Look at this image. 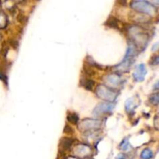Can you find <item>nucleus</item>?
<instances>
[{
  "label": "nucleus",
  "mask_w": 159,
  "mask_h": 159,
  "mask_svg": "<svg viewBox=\"0 0 159 159\" xmlns=\"http://www.w3.org/2000/svg\"><path fill=\"white\" fill-rule=\"evenodd\" d=\"M18 19H19V21H20L21 23H25L26 21L27 20V18L26 17H24L23 14H19V16H18Z\"/></svg>",
  "instance_id": "obj_13"
},
{
  "label": "nucleus",
  "mask_w": 159,
  "mask_h": 159,
  "mask_svg": "<svg viewBox=\"0 0 159 159\" xmlns=\"http://www.w3.org/2000/svg\"><path fill=\"white\" fill-rule=\"evenodd\" d=\"M150 101H151V103L157 106L158 104V93H155L153 96H151V98H150Z\"/></svg>",
  "instance_id": "obj_10"
},
{
  "label": "nucleus",
  "mask_w": 159,
  "mask_h": 159,
  "mask_svg": "<svg viewBox=\"0 0 159 159\" xmlns=\"http://www.w3.org/2000/svg\"><path fill=\"white\" fill-rule=\"evenodd\" d=\"M72 143H73V140L72 139L68 138V137H65V138H63L61 140V146L64 149H68L71 146Z\"/></svg>",
  "instance_id": "obj_5"
},
{
  "label": "nucleus",
  "mask_w": 159,
  "mask_h": 159,
  "mask_svg": "<svg viewBox=\"0 0 159 159\" xmlns=\"http://www.w3.org/2000/svg\"><path fill=\"white\" fill-rule=\"evenodd\" d=\"M106 24L109 26V27L114 28V29H118L119 28V22H118L117 19L115 18V17H109L108 20L106 21Z\"/></svg>",
  "instance_id": "obj_4"
},
{
  "label": "nucleus",
  "mask_w": 159,
  "mask_h": 159,
  "mask_svg": "<svg viewBox=\"0 0 159 159\" xmlns=\"http://www.w3.org/2000/svg\"><path fill=\"white\" fill-rule=\"evenodd\" d=\"M158 62H159L158 56V55H155V56L152 58V62H151V64L153 65H158Z\"/></svg>",
  "instance_id": "obj_12"
},
{
  "label": "nucleus",
  "mask_w": 159,
  "mask_h": 159,
  "mask_svg": "<svg viewBox=\"0 0 159 159\" xmlns=\"http://www.w3.org/2000/svg\"><path fill=\"white\" fill-rule=\"evenodd\" d=\"M158 116H156L155 119V126L156 130H158Z\"/></svg>",
  "instance_id": "obj_15"
},
{
  "label": "nucleus",
  "mask_w": 159,
  "mask_h": 159,
  "mask_svg": "<svg viewBox=\"0 0 159 159\" xmlns=\"http://www.w3.org/2000/svg\"><path fill=\"white\" fill-rule=\"evenodd\" d=\"M128 146H129V143H128L127 139H124V140H123V142L121 143V145H120L121 148L125 151V150H127L128 149Z\"/></svg>",
  "instance_id": "obj_11"
},
{
  "label": "nucleus",
  "mask_w": 159,
  "mask_h": 159,
  "mask_svg": "<svg viewBox=\"0 0 159 159\" xmlns=\"http://www.w3.org/2000/svg\"><path fill=\"white\" fill-rule=\"evenodd\" d=\"M67 119L70 123H71V124H77L79 118H78V116L77 114H76V113H70V114L68 115Z\"/></svg>",
  "instance_id": "obj_7"
},
{
  "label": "nucleus",
  "mask_w": 159,
  "mask_h": 159,
  "mask_svg": "<svg viewBox=\"0 0 159 159\" xmlns=\"http://www.w3.org/2000/svg\"><path fill=\"white\" fill-rule=\"evenodd\" d=\"M140 158L142 159H151L153 158V152L148 148L145 149V150L141 152Z\"/></svg>",
  "instance_id": "obj_6"
},
{
  "label": "nucleus",
  "mask_w": 159,
  "mask_h": 159,
  "mask_svg": "<svg viewBox=\"0 0 159 159\" xmlns=\"http://www.w3.org/2000/svg\"><path fill=\"white\" fill-rule=\"evenodd\" d=\"M65 132H66V133H72L73 130L69 126H66L65 128Z\"/></svg>",
  "instance_id": "obj_14"
},
{
  "label": "nucleus",
  "mask_w": 159,
  "mask_h": 159,
  "mask_svg": "<svg viewBox=\"0 0 159 159\" xmlns=\"http://www.w3.org/2000/svg\"><path fill=\"white\" fill-rule=\"evenodd\" d=\"M112 109H113V105L109 104L99 105V106L96 107V109L98 110L97 114H99V113H106V112L111 110Z\"/></svg>",
  "instance_id": "obj_3"
},
{
  "label": "nucleus",
  "mask_w": 159,
  "mask_h": 159,
  "mask_svg": "<svg viewBox=\"0 0 159 159\" xmlns=\"http://www.w3.org/2000/svg\"><path fill=\"white\" fill-rule=\"evenodd\" d=\"M0 79L3 80V81H6V77L5 76V74L2 71H0Z\"/></svg>",
  "instance_id": "obj_16"
},
{
  "label": "nucleus",
  "mask_w": 159,
  "mask_h": 159,
  "mask_svg": "<svg viewBox=\"0 0 159 159\" xmlns=\"http://www.w3.org/2000/svg\"><path fill=\"white\" fill-rule=\"evenodd\" d=\"M6 24H7L6 16L2 13V12H0V28L2 29V28L6 27Z\"/></svg>",
  "instance_id": "obj_8"
},
{
  "label": "nucleus",
  "mask_w": 159,
  "mask_h": 159,
  "mask_svg": "<svg viewBox=\"0 0 159 159\" xmlns=\"http://www.w3.org/2000/svg\"><path fill=\"white\" fill-rule=\"evenodd\" d=\"M147 71L145 69V66L143 64L139 65L136 68V70L134 72V78L137 81H142L145 78V74H146Z\"/></svg>",
  "instance_id": "obj_2"
},
{
  "label": "nucleus",
  "mask_w": 159,
  "mask_h": 159,
  "mask_svg": "<svg viewBox=\"0 0 159 159\" xmlns=\"http://www.w3.org/2000/svg\"><path fill=\"white\" fill-rule=\"evenodd\" d=\"M117 159H125V157H124V155H119L118 156Z\"/></svg>",
  "instance_id": "obj_17"
},
{
  "label": "nucleus",
  "mask_w": 159,
  "mask_h": 159,
  "mask_svg": "<svg viewBox=\"0 0 159 159\" xmlns=\"http://www.w3.org/2000/svg\"><path fill=\"white\" fill-rule=\"evenodd\" d=\"M131 7L134 9L135 10L144 13H147V14H151L154 13L156 11L155 7L151 5V3L144 1H134L131 2Z\"/></svg>",
  "instance_id": "obj_1"
},
{
  "label": "nucleus",
  "mask_w": 159,
  "mask_h": 159,
  "mask_svg": "<svg viewBox=\"0 0 159 159\" xmlns=\"http://www.w3.org/2000/svg\"><path fill=\"white\" fill-rule=\"evenodd\" d=\"M94 82L92 81V80L90 79H87L85 81V83H84V86H85V88L86 89L91 90L92 88V87L94 86Z\"/></svg>",
  "instance_id": "obj_9"
}]
</instances>
